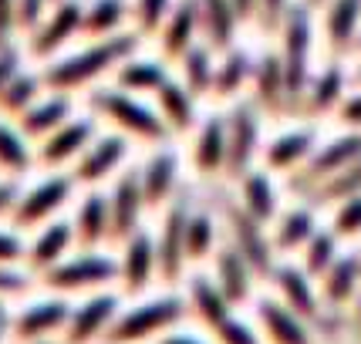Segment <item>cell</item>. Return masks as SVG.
Listing matches in <instances>:
<instances>
[{
  "instance_id": "1",
  "label": "cell",
  "mask_w": 361,
  "mask_h": 344,
  "mask_svg": "<svg viewBox=\"0 0 361 344\" xmlns=\"http://www.w3.org/2000/svg\"><path fill=\"white\" fill-rule=\"evenodd\" d=\"M132 47H135V41L126 37V34H118V37H105L102 44L88 47V51H81V54L68 58V61L51 64V68L44 71V81L51 85V88H58V92L75 88V85H85V81L94 78L98 71H105L111 61L126 58Z\"/></svg>"
},
{
  "instance_id": "2",
  "label": "cell",
  "mask_w": 361,
  "mask_h": 344,
  "mask_svg": "<svg viewBox=\"0 0 361 344\" xmlns=\"http://www.w3.org/2000/svg\"><path fill=\"white\" fill-rule=\"evenodd\" d=\"M78 27H85V7L75 4V0H64L58 7H51V17H44L41 27L34 31L31 51L37 58H47L51 51H58Z\"/></svg>"
},
{
  "instance_id": "3",
  "label": "cell",
  "mask_w": 361,
  "mask_h": 344,
  "mask_svg": "<svg viewBox=\"0 0 361 344\" xmlns=\"http://www.w3.org/2000/svg\"><path fill=\"white\" fill-rule=\"evenodd\" d=\"M307 44H311L307 7H290V11H287V54H283V81H287V94H290V98L300 94V85H304Z\"/></svg>"
},
{
  "instance_id": "4",
  "label": "cell",
  "mask_w": 361,
  "mask_h": 344,
  "mask_svg": "<svg viewBox=\"0 0 361 344\" xmlns=\"http://www.w3.org/2000/svg\"><path fill=\"white\" fill-rule=\"evenodd\" d=\"M68 189H71L68 179H47V183H41L34 192H27L17 203V213H14L17 223H41L51 209H58L68 199Z\"/></svg>"
},
{
  "instance_id": "5",
  "label": "cell",
  "mask_w": 361,
  "mask_h": 344,
  "mask_svg": "<svg viewBox=\"0 0 361 344\" xmlns=\"http://www.w3.org/2000/svg\"><path fill=\"white\" fill-rule=\"evenodd\" d=\"M94 102H98V109L109 111V118L122 122V125L132 128V132H142V135H162V125H159V118H152V115L142 109V105H135V102L122 98L118 92L98 94Z\"/></svg>"
},
{
  "instance_id": "6",
  "label": "cell",
  "mask_w": 361,
  "mask_h": 344,
  "mask_svg": "<svg viewBox=\"0 0 361 344\" xmlns=\"http://www.w3.org/2000/svg\"><path fill=\"white\" fill-rule=\"evenodd\" d=\"M88 135H92V125H88V122H68V125H61L58 132H51V139H47L44 149H41V159L51 162V166H58V162L75 156Z\"/></svg>"
},
{
  "instance_id": "7",
  "label": "cell",
  "mask_w": 361,
  "mask_h": 344,
  "mask_svg": "<svg viewBox=\"0 0 361 344\" xmlns=\"http://www.w3.org/2000/svg\"><path fill=\"white\" fill-rule=\"evenodd\" d=\"M64 115H68V102L61 94L47 98L41 105H31V109L20 115V128L24 135H47V132H58L64 125Z\"/></svg>"
},
{
  "instance_id": "8",
  "label": "cell",
  "mask_w": 361,
  "mask_h": 344,
  "mask_svg": "<svg viewBox=\"0 0 361 344\" xmlns=\"http://www.w3.org/2000/svg\"><path fill=\"white\" fill-rule=\"evenodd\" d=\"M358 17H361V0H334L331 17H328V37H331V47H334L338 54L348 51V44L355 41Z\"/></svg>"
},
{
  "instance_id": "9",
  "label": "cell",
  "mask_w": 361,
  "mask_h": 344,
  "mask_svg": "<svg viewBox=\"0 0 361 344\" xmlns=\"http://www.w3.org/2000/svg\"><path fill=\"white\" fill-rule=\"evenodd\" d=\"M196 24H200V0H183V4L176 7L169 31H166V51H169V54H186L189 47H192Z\"/></svg>"
},
{
  "instance_id": "10",
  "label": "cell",
  "mask_w": 361,
  "mask_h": 344,
  "mask_svg": "<svg viewBox=\"0 0 361 344\" xmlns=\"http://www.w3.org/2000/svg\"><path fill=\"white\" fill-rule=\"evenodd\" d=\"M200 20L209 31V41L216 47H226L233 37V20L236 11L230 0H200Z\"/></svg>"
},
{
  "instance_id": "11",
  "label": "cell",
  "mask_w": 361,
  "mask_h": 344,
  "mask_svg": "<svg viewBox=\"0 0 361 344\" xmlns=\"http://www.w3.org/2000/svg\"><path fill=\"white\" fill-rule=\"evenodd\" d=\"M37 88H41V81L34 78V75H20V71H17L14 78L7 81L4 94H0V109L11 111V115H24V111L34 105Z\"/></svg>"
},
{
  "instance_id": "12",
  "label": "cell",
  "mask_w": 361,
  "mask_h": 344,
  "mask_svg": "<svg viewBox=\"0 0 361 344\" xmlns=\"http://www.w3.org/2000/svg\"><path fill=\"white\" fill-rule=\"evenodd\" d=\"M102 274H109V264L92 260V257H81V260H75V264L58 266V270H54V274H47V277H51V283H58V287H71V283L98 281Z\"/></svg>"
},
{
  "instance_id": "13",
  "label": "cell",
  "mask_w": 361,
  "mask_h": 344,
  "mask_svg": "<svg viewBox=\"0 0 361 344\" xmlns=\"http://www.w3.org/2000/svg\"><path fill=\"white\" fill-rule=\"evenodd\" d=\"M27 162H31V156H27L24 135H20L17 128L0 122V169L20 172V169H27Z\"/></svg>"
},
{
  "instance_id": "14",
  "label": "cell",
  "mask_w": 361,
  "mask_h": 344,
  "mask_svg": "<svg viewBox=\"0 0 361 344\" xmlns=\"http://www.w3.org/2000/svg\"><path fill=\"white\" fill-rule=\"evenodd\" d=\"M126 14L122 0H94L92 7L85 11V31L88 34H111L115 24Z\"/></svg>"
},
{
  "instance_id": "15",
  "label": "cell",
  "mask_w": 361,
  "mask_h": 344,
  "mask_svg": "<svg viewBox=\"0 0 361 344\" xmlns=\"http://www.w3.org/2000/svg\"><path fill=\"white\" fill-rule=\"evenodd\" d=\"M250 149H253V118L250 111H240L233 122V139L226 145V152H230V169H243L247 166V159H250Z\"/></svg>"
},
{
  "instance_id": "16",
  "label": "cell",
  "mask_w": 361,
  "mask_h": 344,
  "mask_svg": "<svg viewBox=\"0 0 361 344\" xmlns=\"http://www.w3.org/2000/svg\"><path fill=\"white\" fill-rule=\"evenodd\" d=\"M68 226L64 223H54V226H47L44 233H41V240L34 243V253H31V260L34 266H47V264H54L58 257L64 253V247H68Z\"/></svg>"
},
{
  "instance_id": "17",
  "label": "cell",
  "mask_w": 361,
  "mask_h": 344,
  "mask_svg": "<svg viewBox=\"0 0 361 344\" xmlns=\"http://www.w3.org/2000/svg\"><path fill=\"white\" fill-rule=\"evenodd\" d=\"M118 156H122V142L118 139H109V142H98L94 145V152L85 162H81V179H98V176H105V172L118 162Z\"/></svg>"
},
{
  "instance_id": "18",
  "label": "cell",
  "mask_w": 361,
  "mask_h": 344,
  "mask_svg": "<svg viewBox=\"0 0 361 344\" xmlns=\"http://www.w3.org/2000/svg\"><path fill=\"white\" fill-rule=\"evenodd\" d=\"M81 240L85 243H94L98 236H105V226H109V206L102 196H88V203L81 206Z\"/></svg>"
},
{
  "instance_id": "19",
  "label": "cell",
  "mask_w": 361,
  "mask_h": 344,
  "mask_svg": "<svg viewBox=\"0 0 361 344\" xmlns=\"http://www.w3.org/2000/svg\"><path fill=\"white\" fill-rule=\"evenodd\" d=\"M169 183H173V156L152 159V166L145 172V203H159L166 196Z\"/></svg>"
},
{
  "instance_id": "20",
  "label": "cell",
  "mask_w": 361,
  "mask_h": 344,
  "mask_svg": "<svg viewBox=\"0 0 361 344\" xmlns=\"http://www.w3.org/2000/svg\"><path fill=\"white\" fill-rule=\"evenodd\" d=\"M135 213H139V192H135V183L126 179L115 196V233H128L135 223Z\"/></svg>"
},
{
  "instance_id": "21",
  "label": "cell",
  "mask_w": 361,
  "mask_h": 344,
  "mask_svg": "<svg viewBox=\"0 0 361 344\" xmlns=\"http://www.w3.org/2000/svg\"><path fill=\"white\" fill-rule=\"evenodd\" d=\"M287 94V81H283V64L277 58H264L260 61V98L267 105H277V98Z\"/></svg>"
},
{
  "instance_id": "22",
  "label": "cell",
  "mask_w": 361,
  "mask_h": 344,
  "mask_svg": "<svg viewBox=\"0 0 361 344\" xmlns=\"http://www.w3.org/2000/svg\"><path fill=\"white\" fill-rule=\"evenodd\" d=\"M355 156H361V139H345V142H334V149H331L324 159H317L311 176H331V169H341L345 162H351Z\"/></svg>"
},
{
  "instance_id": "23",
  "label": "cell",
  "mask_w": 361,
  "mask_h": 344,
  "mask_svg": "<svg viewBox=\"0 0 361 344\" xmlns=\"http://www.w3.org/2000/svg\"><path fill=\"white\" fill-rule=\"evenodd\" d=\"M122 81L132 85V88H162V85H166V75H162V68L152 61H128V68L122 71Z\"/></svg>"
},
{
  "instance_id": "24",
  "label": "cell",
  "mask_w": 361,
  "mask_h": 344,
  "mask_svg": "<svg viewBox=\"0 0 361 344\" xmlns=\"http://www.w3.org/2000/svg\"><path fill=\"white\" fill-rule=\"evenodd\" d=\"M159 98H162V109H166V115L173 118V125L176 128H183V125H189V98H186V92L183 88H176V85H162L159 88Z\"/></svg>"
},
{
  "instance_id": "25",
  "label": "cell",
  "mask_w": 361,
  "mask_h": 344,
  "mask_svg": "<svg viewBox=\"0 0 361 344\" xmlns=\"http://www.w3.org/2000/svg\"><path fill=\"white\" fill-rule=\"evenodd\" d=\"M247 199H250V213L257 219H264L274 213V192H270L264 176H250V179H247Z\"/></svg>"
},
{
  "instance_id": "26",
  "label": "cell",
  "mask_w": 361,
  "mask_h": 344,
  "mask_svg": "<svg viewBox=\"0 0 361 344\" xmlns=\"http://www.w3.org/2000/svg\"><path fill=\"white\" fill-rule=\"evenodd\" d=\"M47 7L51 0H17V31L34 34L47 17Z\"/></svg>"
},
{
  "instance_id": "27",
  "label": "cell",
  "mask_w": 361,
  "mask_h": 344,
  "mask_svg": "<svg viewBox=\"0 0 361 344\" xmlns=\"http://www.w3.org/2000/svg\"><path fill=\"white\" fill-rule=\"evenodd\" d=\"M307 142H311V135L307 132H298V135H287V139H281L274 149H270V162L274 166H290V159H298L307 152Z\"/></svg>"
},
{
  "instance_id": "28",
  "label": "cell",
  "mask_w": 361,
  "mask_h": 344,
  "mask_svg": "<svg viewBox=\"0 0 361 344\" xmlns=\"http://www.w3.org/2000/svg\"><path fill=\"white\" fill-rule=\"evenodd\" d=\"M183 61H186V71H189V78H192V88H203L206 81H213V64H209L206 47H189L186 54H183Z\"/></svg>"
},
{
  "instance_id": "29",
  "label": "cell",
  "mask_w": 361,
  "mask_h": 344,
  "mask_svg": "<svg viewBox=\"0 0 361 344\" xmlns=\"http://www.w3.org/2000/svg\"><path fill=\"white\" fill-rule=\"evenodd\" d=\"M223 152H226V139H223V128L213 122V125L203 132V149H200V166L203 169H213L216 162L223 159Z\"/></svg>"
},
{
  "instance_id": "30",
  "label": "cell",
  "mask_w": 361,
  "mask_h": 344,
  "mask_svg": "<svg viewBox=\"0 0 361 344\" xmlns=\"http://www.w3.org/2000/svg\"><path fill=\"white\" fill-rule=\"evenodd\" d=\"M149 260H152V253H149V240H145V236H135V240L128 243V270L135 266V274L128 277V283H142Z\"/></svg>"
},
{
  "instance_id": "31",
  "label": "cell",
  "mask_w": 361,
  "mask_h": 344,
  "mask_svg": "<svg viewBox=\"0 0 361 344\" xmlns=\"http://www.w3.org/2000/svg\"><path fill=\"white\" fill-rule=\"evenodd\" d=\"M166 11H169V0H139V7H135L139 27L142 31H156L159 20L166 17Z\"/></svg>"
},
{
  "instance_id": "32",
  "label": "cell",
  "mask_w": 361,
  "mask_h": 344,
  "mask_svg": "<svg viewBox=\"0 0 361 344\" xmlns=\"http://www.w3.org/2000/svg\"><path fill=\"white\" fill-rule=\"evenodd\" d=\"M243 75H247V54H230V61H226V68H223V75L216 78V85H220V94H230L236 88V81H243Z\"/></svg>"
},
{
  "instance_id": "33",
  "label": "cell",
  "mask_w": 361,
  "mask_h": 344,
  "mask_svg": "<svg viewBox=\"0 0 361 344\" xmlns=\"http://www.w3.org/2000/svg\"><path fill=\"white\" fill-rule=\"evenodd\" d=\"M206 240H209V219L196 216L192 223H186V250L192 253V257H203Z\"/></svg>"
},
{
  "instance_id": "34",
  "label": "cell",
  "mask_w": 361,
  "mask_h": 344,
  "mask_svg": "<svg viewBox=\"0 0 361 344\" xmlns=\"http://www.w3.org/2000/svg\"><path fill=\"white\" fill-rule=\"evenodd\" d=\"M307 233H311V216L298 209V213H290V216L283 219V236H281V243H283V247H290V243L304 240Z\"/></svg>"
},
{
  "instance_id": "35",
  "label": "cell",
  "mask_w": 361,
  "mask_h": 344,
  "mask_svg": "<svg viewBox=\"0 0 361 344\" xmlns=\"http://www.w3.org/2000/svg\"><path fill=\"white\" fill-rule=\"evenodd\" d=\"M338 88H341V71H338V68H331L328 75L317 81V88H314V105L317 109H328L331 102L338 98Z\"/></svg>"
},
{
  "instance_id": "36",
  "label": "cell",
  "mask_w": 361,
  "mask_h": 344,
  "mask_svg": "<svg viewBox=\"0 0 361 344\" xmlns=\"http://www.w3.org/2000/svg\"><path fill=\"white\" fill-rule=\"evenodd\" d=\"M17 31V0H0V51L11 47Z\"/></svg>"
},
{
  "instance_id": "37",
  "label": "cell",
  "mask_w": 361,
  "mask_h": 344,
  "mask_svg": "<svg viewBox=\"0 0 361 344\" xmlns=\"http://www.w3.org/2000/svg\"><path fill=\"white\" fill-rule=\"evenodd\" d=\"M61 314H64L61 304H44V307H41L37 314H31L27 321H20V331H27V334H31V331H41V328H47L51 321H58Z\"/></svg>"
},
{
  "instance_id": "38",
  "label": "cell",
  "mask_w": 361,
  "mask_h": 344,
  "mask_svg": "<svg viewBox=\"0 0 361 344\" xmlns=\"http://www.w3.org/2000/svg\"><path fill=\"white\" fill-rule=\"evenodd\" d=\"M361 230V196L348 199V209L341 213V233H355Z\"/></svg>"
},
{
  "instance_id": "39",
  "label": "cell",
  "mask_w": 361,
  "mask_h": 344,
  "mask_svg": "<svg viewBox=\"0 0 361 344\" xmlns=\"http://www.w3.org/2000/svg\"><path fill=\"white\" fill-rule=\"evenodd\" d=\"M17 75V51L14 47H4L0 51V94H4V88H7V81Z\"/></svg>"
},
{
  "instance_id": "40",
  "label": "cell",
  "mask_w": 361,
  "mask_h": 344,
  "mask_svg": "<svg viewBox=\"0 0 361 344\" xmlns=\"http://www.w3.org/2000/svg\"><path fill=\"white\" fill-rule=\"evenodd\" d=\"M20 257V240L14 233H4L0 230V264H11Z\"/></svg>"
},
{
  "instance_id": "41",
  "label": "cell",
  "mask_w": 361,
  "mask_h": 344,
  "mask_svg": "<svg viewBox=\"0 0 361 344\" xmlns=\"http://www.w3.org/2000/svg\"><path fill=\"white\" fill-rule=\"evenodd\" d=\"M331 247H334V240H331V236H317L314 240V247H311V250H314V257H311V266H324L331 260Z\"/></svg>"
},
{
  "instance_id": "42",
  "label": "cell",
  "mask_w": 361,
  "mask_h": 344,
  "mask_svg": "<svg viewBox=\"0 0 361 344\" xmlns=\"http://www.w3.org/2000/svg\"><path fill=\"white\" fill-rule=\"evenodd\" d=\"M260 7H264V20H267V24H277L283 11H290L287 0H260Z\"/></svg>"
},
{
  "instance_id": "43",
  "label": "cell",
  "mask_w": 361,
  "mask_h": 344,
  "mask_svg": "<svg viewBox=\"0 0 361 344\" xmlns=\"http://www.w3.org/2000/svg\"><path fill=\"white\" fill-rule=\"evenodd\" d=\"M230 4H233L236 17H250L257 11V0H230Z\"/></svg>"
},
{
  "instance_id": "44",
  "label": "cell",
  "mask_w": 361,
  "mask_h": 344,
  "mask_svg": "<svg viewBox=\"0 0 361 344\" xmlns=\"http://www.w3.org/2000/svg\"><path fill=\"white\" fill-rule=\"evenodd\" d=\"M351 115V122H361V98H351L345 105V118Z\"/></svg>"
},
{
  "instance_id": "45",
  "label": "cell",
  "mask_w": 361,
  "mask_h": 344,
  "mask_svg": "<svg viewBox=\"0 0 361 344\" xmlns=\"http://www.w3.org/2000/svg\"><path fill=\"white\" fill-rule=\"evenodd\" d=\"M17 287H20V281H17L14 274H4L0 270V290H17Z\"/></svg>"
},
{
  "instance_id": "46",
  "label": "cell",
  "mask_w": 361,
  "mask_h": 344,
  "mask_svg": "<svg viewBox=\"0 0 361 344\" xmlns=\"http://www.w3.org/2000/svg\"><path fill=\"white\" fill-rule=\"evenodd\" d=\"M11 203H14V189L0 186V213H4V209H11Z\"/></svg>"
},
{
  "instance_id": "47",
  "label": "cell",
  "mask_w": 361,
  "mask_h": 344,
  "mask_svg": "<svg viewBox=\"0 0 361 344\" xmlns=\"http://www.w3.org/2000/svg\"><path fill=\"white\" fill-rule=\"evenodd\" d=\"M58 4H64V0H51V7H58Z\"/></svg>"
},
{
  "instance_id": "48",
  "label": "cell",
  "mask_w": 361,
  "mask_h": 344,
  "mask_svg": "<svg viewBox=\"0 0 361 344\" xmlns=\"http://www.w3.org/2000/svg\"><path fill=\"white\" fill-rule=\"evenodd\" d=\"M358 44H361V41H358Z\"/></svg>"
}]
</instances>
